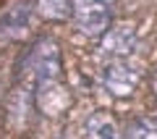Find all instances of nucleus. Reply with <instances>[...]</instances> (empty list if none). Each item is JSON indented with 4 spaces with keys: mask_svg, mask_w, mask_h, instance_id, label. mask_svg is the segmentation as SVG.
<instances>
[{
    "mask_svg": "<svg viewBox=\"0 0 157 139\" xmlns=\"http://www.w3.org/2000/svg\"><path fill=\"white\" fill-rule=\"evenodd\" d=\"M24 68L34 76L37 87H45V84H55L60 79L63 71V61H60V50L52 39H39L32 50L24 58Z\"/></svg>",
    "mask_w": 157,
    "mask_h": 139,
    "instance_id": "nucleus-1",
    "label": "nucleus"
},
{
    "mask_svg": "<svg viewBox=\"0 0 157 139\" xmlns=\"http://www.w3.org/2000/svg\"><path fill=\"white\" fill-rule=\"evenodd\" d=\"M115 0H73V21L76 29L86 37H100L110 29Z\"/></svg>",
    "mask_w": 157,
    "mask_h": 139,
    "instance_id": "nucleus-2",
    "label": "nucleus"
},
{
    "mask_svg": "<svg viewBox=\"0 0 157 139\" xmlns=\"http://www.w3.org/2000/svg\"><path fill=\"white\" fill-rule=\"evenodd\" d=\"M102 87L115 97H128L139 87V71L121 58V61H107L102 68Z\"/></svg>",
    "mask_w": 157,
    "mask_h": 139,
    "instance_id": "nucleus-3",
    "label": "nucleus"
},
{
    "mask_svg": "<svg viewBox=\"0 0 157 139\" xmlns=\"http://www.w3.org/2000/svg\"><path fill=\"white\" fill-rule=\"evenodd\" d=\"M136 45V32L131 24H123V26H115V29H107L105 37H102L100 45V53L107 58V61H121L126 58Z\"/></svg>",
    "mask_w": 157,
    "mask_h": 139,
    "instance_id": "nucleus-4",
    "label": "nucleus"
},
{
    "mask_svg": "<svg viewBox=\"0 0 157 139\" xmlns=\"http://www.w3.org/2000/svg\"><path fill=\"white\" fill-rule=\"evenodd\" d=\"M29 18H32V11H29V3H16L11 6L3 16H0V39L3 42H13V39H21L29 29Z\"/></svg>",
    "mask_w": 157,
    "mask_h": 139,
    "instance_id": "nucleus-5",
    "label": "nucleus"
},
{
    "mask_svg": "<svg viewBox=\"0 0 157 139\" xmlns=\"http://www.w3.org/2000/svg\"><path fill=\"white\" fill-rule=\"evenodd\" d=\"M86 139H126V137L107 113H94L86 121Z\"/></svg>",
    "mask_w": 157,
    "mask_h": 139,
    "instance_id": "nucleus-6",
    "label": "nucleus"
},
{
    "mask_svg": "<svg viewBox=\"0 0 157 139\" xmlns=\"http://www.w3.org/2000/svg\"><path fill=\"white\" fill-rule=\"evenodd\" d=\"M66 105V89L60 84H45L39 87V108L47 113V116H58Z\"/></svg>",
    "mask_w": 157,
    "mask_h": 139,
    "instance_id": "nucleus-7",
    "label": "nucleus"
},
{
    "mask_svg": "<svg viewBox=\"0 0 157 139\" xmlns=\"http://www.w3.org/2000/svg\"><path fill=\"white\" fill-rule=\"evenodd\" d=\"M71 8H73L71 0H37V11H39V16L52 18V21H58V18H66L68 13H71Z\"/></svg>",
    "mask_w": 157,
    "mask_h": 139,
    "instance_id": "nucleus-8",
    "label": "nucleus"
},
{
    "mask_svg": "<svg viewBox=\"0 0 157 139\" xmlns=\"http://www.w3.org/2000/svg\"><path fill=\"white\" fill-rule=\"evenodd\" d=\"M126 139H157V123L149 118H134L126 126Z\"/></svg>",
    "mask_w": 157,
    "mask_h": 139,
    "instance_id": "nucleus-9",
    "label": "nucleus"
},
{
    "mask_svg": "<svg viewBox=\"0 0 157 139\" xmlns=\"http://www.w3.org/2000/svg\"><path fill=\"white\" fill-rule=\"evenodd\" d=\"M26 113H29V95H26V89H16V92L11 95V100H8V116H11L13 123H16L18 116H21V123H24Z\"/></svg>",
    "mask_w": 157,
    "mask_h": 139,
    "instance_id": "nucleus-10",
    "label": "nucleus"
},
{
    "mask_svg": "<svg viewBox=\"0 0 157 139\" xmlns=\"http://www.w3.org/2000/svg\"><path fill=\"white\" fill-rule=\"evenodd\" d=\"M155 89H157V76H155Z\"/></svg>",
    "mask_w": 157,
    "mask_h": 139,
    "instance_id": "nucleus-11",
    "label": "nucleus"
}]
</instances>
